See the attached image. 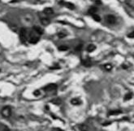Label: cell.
Returning <instances> with one entry per match:
<instances>
[{"label":"cell","mask_w":134,"mask_h":131,"mask_svg":"<svg viewBox=\"0 0 134 131\" xmlns=\"http://www.w3.org/2000/svg\"><path fill=\"white\" fill-rule=\"evenodd\" d=\"M1 115L3 117L8 118L12 115V109L9 106H5L1 109Z\"/></svg>","instance_id":"1"},{"label":"cell","mask_w":134,"mask_h":131,"mask_svg":"<svg viewBox=\"0 0 134 131\" xmlns=\"http://www.w3.org/2000/svg\"><path fill=\"white\" fill-rule=\"evenodd\" d=\"M20 40L22 43H25L27 41V29L24 28H21L20 30Z\"/></svg>","instance_id":"2"},{"label":"cell","mask_w":134,"mask_h":131,"mask_svg":"<svg viewBox=\"0 0 134 131\" xmlns=\"http://www.w3.org/2000/svg\"><path fill=\"white\" fill-rule=\"evenodd\" d=\"M38 41H39V37L37 35H35L34 33H33V32L30 33L29 38V42L30 44H36L37 43Z\"/></svg>","instance_id":"3"},{"label":"cell","mask_w":134,"mask_h":131,"mask_svg":"<svg viewBox=\"0 0 134 131\" xmlns=\"http://www.w3.org/2000/svg\"><path fill=\"white\" fill-rule=\"evenodd\" d=\"M105 20H106V22L109 24H114L116 22V18L113 15H107V16H106Z\"/></svg>","instance_id":"4"},{"label":"cell","mask_w":134,"mask_h":131,"mask_svg":"<svg viewBox=\"0 0 134 131\" xmlns=\"http://www.w3.org/2000/svg\"><path fill=\"white\" fill-rule=\"evenodd\" d=\"M57 88V85L55 83H50L48 85H46V87H43V90L46 91V92H52V91H55Z\"/></svg>","instance_id":"5"},{"label":"cell","mask_w":134,"mask_h":131,"mask_svg":"<svg viewBox=\"0 0 134 131\" xmlns=\"http://www.w3.org/2000/svg\"><path fill=\"white\" fill-rule=\"evenodd\" d=\"M43 13L46 16H51L54 14V10L51 7H46L43 10Z\"/></svg>","instance_id":"6"},{"label":"cell","mask_w":134,"mask_h":131,"mask_svg":"<svg viewBox=\"0 0 134 131\" xmlns=\"http://www.w3.org/2000/svg\"><path fill=\"white\" fill-rule=\"evenodd\" d=\"M33 32L36 33L38 35H42V33H44L43 29H42V28H40L39 26H34V27H33Z\"/></svg>","instance_id":"7"},{"label":"cell","mask_w":134,"mask_h":131,"mask_svg":"<svg viewBox=\"0 0 134 131\" xmlns=\"http://www.w3.org/2000/svg\"><path fill=\"white\" fill-rule=\"evenodd\" d=\"M40 20H41V23L42 25H45V26H46V25H48L50 24V20H49L47 17H41L40 19Z\"/></svg>","instance_id":"8"},{"label":"cell","mask_w":134,"mask_h":131,"mask_svg":"<svg viewBox=\"0 0 134 131\" xmlns=\"http://www.w3.org/2000/svg\"><path fill=\"white\" fill-rule=\"evenodd\" d=\"M95 49H96V46H95L94 45H93V44H90V45H89L88 47L86 48L87 52H89V53H92V52L94 51Z\"/></svg>","instance_id":"9"},{"label":"cell","mask_w":134,"mask_h":131,"mask_svg":"<svg viewBox=\"0 0 134 131\" xmlns=\"http://www.w3.org/2000/svg\"><path fill=\"white\" fill-rule=\"evenodd\" d=\"M71 104H73V105H79V104H81V101L77 98H74L71 100Z\"/></svg>","instance_id":"10"},{"label":"cell","mask_w":134,"mask_h":131,"mask_svg":"<svg viewBox=\"0 0 134 131\" xmlns=\"http://www.w3.org/2000/svg\"><path fill=\"white\" fill-rule=\"evenodd\" d=\"M97 12V8L95 7H91L88 10V13L92 15V16H93V15H95Z\"/></svg>","instance_id":"11"},{"label":"cell","mask_w":134,"mask_h":131,"mask_svg":"<svg viewBox=\"0 0 134 131\" xmlns=\"http://www.w3.org/2000/svg\"><path fill=\"white\" fill-rule=\"evenodd\" d=\"M78 128H79V130L80 131H88L89 130V126H86V125H80L79 126H78Z\"/></svg>","instance_id":"12"},{"label":"cell","mask_w":134,"mask_h":131,"mask_svg":"<svg viewBox=\"0 0 134 131\" xmlns=\"http://www.w3.org/2000/svg\"><path fill=\"white\" fill-rule=\"evenodd\" d=\"M82 64L85 66H91V61L90 59H85V60L82 61Z\"/></svg>","instance_id":"13"},{"label":"cell","mask_w":134,"mask_h":131,"mask_svg":"<svg viewBox=\"0 0 134 131\" xmlns=\"http://www.w3.org/2000/svg\"><path fill=\"white\" fill-rule=\"evenodd\" d=\"M52 104H56V105H59L61 103H62V101L59 98H56V99H54V100H52L50 101Z\"/></svg>","instance_id":"14"},{"label":"cell","mask_w":134,"mask_h":131,"mask_svg":"<svg viewBox=\"0 0 134 131\" xmlns=\"http://www.w3.org/2000/svg\"><path fill=\"white\" fill-rule=\"evenodd\" d=\"M122 113L121 110H113V111H110L109 112V115H118V114H120Z\"/></svg>","instance_id":"15"},{"label":"cell","mask_w":134,"mask_h":131,"mask_svg":"<svg viewBox=\"0 0 134 131\" xmlns=\"http://www.w3.org/2000/svg\"><path fill=\"white\" fill-rule=\"evenodd\" d=\"M132 97H133V94H132V93H128V94L125 95L124 100L125 101L129 100H131V99H132Z\"/></svg>","instance_id":"16"},{"label":"cell","mask_w":134,"mask_h":131,"mask_svg":"<svg viewBox=\"0 0 134 131\" xmlns=\"http://www.w3.org/2000/svg\"><path fill=\"white\" fill-rule=\"evenodd\" d=\"M58 49L60 50V51H67V50L68 49V47L66 46V45H60L58 48Z\"/></svg>","instance_id":"17"},{"label":"cell","mask_w":134,"mask_h":131,"mask_svg":"<svg viewBox=\"0 0 134 131\" xmlns=\"http://www.w3.org/2000/svg\"><path fill=\"white\" fill-rule=\"evenodd\" d=\"M65 3L64 5H65L67 8H69V9H74V8H75V7H74V5H73L72 3Z\"/></svg>","instance_id":"18"},{"label":"cell","mask_w":134,"mask_h":131,"mask_svg":"<svg viewBox=\"0 0 134 131\" xmlns=\"http://www.w3.org/2000/svg\"><path fill=\"white\" fill-rule=\"evenodd\" d=\"M93 19L95 21H97V22H100V21H101V17H100L99 16H97V15H96V14L93 16Z\"/></svg>","instance_id":"19"},{"label":"cell","mask_w":134,"mask_h":131,"mask_svg":"<svg viewBox=\"0 0 134 131\" xmlns=\"http://www.w3.org/2000/svg\"><path fill=\"white\" fill-rule=\"evenodd\" d=\"M58 37H59V38H64V37H66V33L60 32V33H58Z\"/></svg>","instance_id":"20"},{"label":"cell","mask_w":134,"mask_h":131,"mask_svg":"<svg viewBox=\"0 0 134 131\" xmlns=\"http://www.w3.org/2000/svg\"><path fill=\"white\" fill-rule=\"evenodd\" d=\"M105 69L107 70V71H110V70L112 69V66L110 65V64H107V65H105Z\"/></svg>","instance_id":"21"},{"label":"cell","mask_w":134,"mask_h":131,"mask_svg":"<svg viewBox=\"0 0 134 131\" xmlns=\"http://www.w3.org/2000/svg\"><path fill=\"white\" fill-rule=\"evenodd\" d=\"M2 131H11L10 129L7 127V126H3V128H2Z\"/></svg>","instance_id":"22"},{"label":"cell","mask_w":134,"mask_h":131,"mask_svg":"<svg viewBox=\"0 0 134 131\" xmlns=\"http://www.w3.org/2000/svg\"><path fill=\"white\" fill-rule=\"evenodd\" d=\"M40 94H41V92H40L39 90H36V91H34V92H33V95H34L35 96H38Z\"/></svg>","instance_id":"23"},{"label":"cell","mask_w":134,"mask_h":131,"mask_svg":"<svg viewBox=\"0 0 134 131\" xmlns=\"http://www.w3.org/2000/svg\"><path fill=\"white\" fill-rule=\"evenodd\" d=\"M81 48H82V45H80L79 46H77V47L75 48V50L76 51H80V50L81 49Z\"/></svg>","instance_id":"24"},{"label":"cell","mask_w":134,"mask_h":131,"mask_svg":"<svg viewBox=\"0 0 134 131\" xmlns=\"http://www.w3.org/2000/svg\"><path fill=\"white\" fill-rule=\"evenodd\" d=\"M128 37L129 38H133V37H134V31L129 33V34L128 35Z\"/></svg>","instance_id":"25"},{"label":"cell","mask_w":134,"mask_h":131,"mask_svg":"<svg viewBox=\"0 0 134 131\" xmlns=\"http://www.w3.org/2000/svg\"><path fill=\"white\" fill-rule=\"evenodd\" d=\"M51 131H63V130H61V129H59V128H53Z\"/></svg>","instance_id":"26"},{"label":"cell","mask_w":134,"mask_h":131,"mask_svg":"<svg viewBox=\"0 0 134 131\" xmlns=\"http://www.w3.org/2000/svg\"><path fill=\"white\" fill-rule=\"evenodd\" d=\"M95 3H96L97 5H101V4L103 3H102L101 1H95Z\"/></svg>","instance_id":"27"}]
</instances>
